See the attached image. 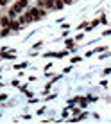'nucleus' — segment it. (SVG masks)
I'll use <instances>...</instances> for the list:
<instances>
[{"mask_svg": "<svg viewBox=\"0 0 111 124\" xmlns=\"http://www.w3.org/2000/svg\"><path fill=\"white\" fill-rule=\"evenodd\" d=\"M13 7H14V9L18 11V15H20L25 7H29V0H16V2L13 4Z\"/></svg>", "mask_w": 111, "mask_h": 124, "instance_id": "nucleus-2", "label": "nucleus"}, {"mask_svg": "<svg viewBox=\"0 0 111 124\" xmlns=\"http://www.w3.org/2000/svg\"><path fill=\"white\" fill-rule=\"evenodd\" d=\"M27 11L32 15V18H34V20H40V18H43V16H45V11H41L40 7H29Z\"/></svg>", "mask_w": 111, "mask_h": 124, "instance_id": "nucleus-1", "label": "nucleus"}, {"mask_svg": "<svg viewBox=\"0 0 111 124\" xmlns=\"http://www.w3.org/2000/svg\"><path fill=\"white\" fill-rule=\"evenodd\" d=\"M104 74H111V67H109V68H106V70H104Z\"/></svg>", "mask_w": 111, "mask_h": 124, "instance_id": "nucleus-13", "label": "nucleus"}, {"mask_svg": "<svg viewBox=\"0 0 111 124\" xmlns=\"http://www.w3.org/2000/svg\"><path fill=\"white\" fill-rule=\"evenodd\" d=\"M63 2H65V6H70V4H72V0H63Z\"/></svg>", "mask_w": 111, "mask_h": 124, "instance_id": "nucleus-12", "label": "nucleus"}, {"mask_svg": "<svg viewBox=\"0 0 111 124\" xmlns=\"http://www.w3.org/2000/svg\"><path fill=\"white\" fill-rule=\"evenodd\" d=\"M11 31H20V27H22V23H20V20H11Z\"/></svg>", "mask_w": 111, "mask_h": 124, "instance_id": "nucleus-5", "label": "nucleus"}, {"mask_svg": "<svg viewBox=\"0 0 111 124\" xmlns=\"http://www.w3.org/2000/svg\"><path fill=\"white\" fill-rule=\"evenodd\" d=\"M108 34H111V31H106V32H104V36H108Z\"/></svg>", "mask_w": 111, "mask_h": 124, "instance_id": "nucleus-14", "label": "nucleus"}, {"mask_svg": "<svg viewBox=\"0 0 111 124\" xmlns=\"http://www.w3.org/2000/svg\"><path fill=\"white\" fill-rule=\"evenodd\" d=\"M29 67V63L25 61V63H20V65H14V68H27Z\"/></svg>", "mask_w": 111, "mask_h": 124, "instance_id": "nucleus-8", "label": "nucleus"}, {"mask_svg": "<svg viewBox=\"0 0 111 124\" xmlns=\"http://www.w3.org/2000/svg\"><path fill=\"white\" fill-rule=\"evenodd\" d=\"M9 2H14V0H9Z\"/></svg>", "mask_w": 111, "mask_h": 124, "instance_id": "nucleus-15", "label": "nucleus"}, {"mask_svg": "<svg viewBox=\"0 0 111 124\" xmlns=\"http://www.w3.org/2000/svg\"><path fill=\"white\" fill-rule=\"evenodd\" d=\"M9 25H11V18H9V16H7V15H4V16H0V27H9Z\"/></svg>", "mask_w": 111, "mask_h": 124, "instance_id": "nucleus-4", "label": "nucleus"}, {"mask_svg": "<svg viewBox=\"0 0 111 124\" xmlns=\"http://www.w3.org/2000/svg\"><path fill=\"white\" fill-rule=\"evenodd\" d=\"M63 7H65V2H63V0H54V9L56 11H61Z\"/></svg>", "mask_w": 111, "mask_h": 124, "instance_id": "nucleus-7", "label": "nucleus"}, {"mask_svg": "<svg viewBox=\"0 0 111 124\" xmlns=\"http://www.w3.org/2000/svg\"><path fill=\"white\" fill-rule=\"evenodd\" d=\"M32 20H34V18H32V15H31L29 11L25 13V15H22V16H20V23H22V25H27V23H31Z\"/></svg>", "mask_w": 111, "mask_h": 124, "instance_id": "nucleus-3", "label": "nucleus"}, {"mask_svg": "<svg viewBox=\"0 0 111 124\" xmlns=\"http://www.w3.org/2000/svg\"><path fill=\"white\" fill-rule=\"evenodd\" d=\"M7 99V95H6V93H0V101H6Z\"/></svg>", "mask_w": 111, "mask_h": 124, "instance_id": "nucleus-11", "label": "nucleus"}, {"mask_svg": "<svg viewBox=\"0 0 111 124\" xmlns=\"http://www.w3.org/2000/svg\"><path fill=\"white\" fill-rule=\"evenodd\" d=\"M0 38H2V32H0Z\"/></svg>", "mask_w": 111, "mask_h": 124, "instance_id": "nucleus-16", "label": "nucleus"}, {"mask_svg": "<svg viewBox=\"0 0 111 124\" xmlns=\"http://www.w3.org/2000/svg\"><path fill=\"white\" fill-rule=\"evenodd\" d=\"M7 16H9L11 20H14L16 16H18V11H16L14 7H9V9H7Z\"/></svg>", "mask_w": 111, "mask_h": 124, "instance_id": "nucleus-6", "label": "nucleus"}, {"mask_svg": "<svg viewBox=\"0 0 111 124\" xmlns=\"http://www.w3.org/2000/svg\"><path fill=\"white\" fill-rule=\"evenodd\" d=\"M66 47L68 49H74V40H66Z\"/></svg>", "mask_w": 111, "mask_h": 124, "instance_id": "nucleus-9", "label": "nucleus"}, {"mask_svg": "<svg viewBox=\"0 0 111 124\" xmlns=\"http://www.w3.org/2000/svg\"><path fill=\"white\" fill-rule=\"evenodd\" d=\"M7 4H9V0H0V6H2V7H6Z\"/></svg>", "mask_w": 111, "mask_h": 124, "instance_id": "nucleus-10", "label": "nucleus"}]
</instances>
